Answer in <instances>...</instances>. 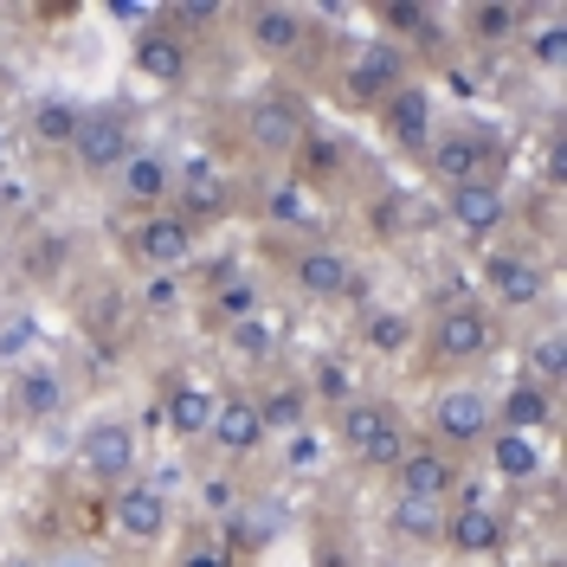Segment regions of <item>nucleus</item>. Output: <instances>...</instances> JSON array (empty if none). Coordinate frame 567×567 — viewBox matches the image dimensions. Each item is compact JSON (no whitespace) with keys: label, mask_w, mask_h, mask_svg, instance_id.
I'll use <instances>...</instances> for the list:
<instances>
[{"label":"nucleus","mask_w":567,"mask_h":567,"mask_svg":"<svg viewBox=\"0 0 567 567\" xmlns=\"http://www.w3.org/2000/svg\"><path fill=\"white\" fill-rule=\"evenodd\" d=\"M65 310H71V329L78 342L97 354H123L130 336H136V303H130V284H116L110 271H84V278L65 290Z\"/></svg>","instance_id":"obj_19"},{"label":"nucleus","mask_w":567,"mask_h":567,"mask_svg":"<svg viewBox=\"0 0 567 567\" xmlns=\"http://www.w3.org/2000/svg\"><path fill=\"white\" fill-rule=\"evenodd\" d=\"M168 567H239V561H233L207 529V535H194V542H175V548H168Z\"/></svg>","instance_id":"obj_45"},{"label":"nucleus","mask_w":567,"mask_h":567,"mask_svg":"<svg viewBox=\"0 0 567 567\" xmlns=\"http://www.w3.org/2000/svg\"><path fill=\"white\" fill-rule=\"evenodd\" d=\"M516 523H523L516 503L471 471L458 491L445 496V548L439 555H452V561H496L516 542Z\"/></svg>","instance_id":"obj_11"},{"label":"nucleus","mask_w":567,"mask_h":567,"mask_svg":"<svg viewBox=\"0 0 567 567\" xmlns=\"http://www.w3.org/2000/svg\"><path fill=\"white\" fill-rule=\"evenodd\" d=\"M432 213H439V233L445 239H458L464 251H484V246L516 233V187L509 181L445 187V194H432Z\"/></svg>","instance_id":"obj_18"},{"label":"nucleus","mask_w":567,"mask_h":567,"mask_svg":"<svg viewBox=\"0 0 567 567\" xmlns=\"http://www.w3.org/2000/svg\"><path fill=\"white\" fill-rule=\"evenodd\" d=\"M246 388H251V400H258L265 425H271V439H290V432H303V425L317 420V413H310V393H303V374H297L290 361L265 368V374L246 381Z\"/></svg>","instance_id":"obj_39"},{"label":"nucleus","mask_w":567,"mask_h":567,"mask_svg":"<svg viewBox=\"0 0 567 567\" xmlns=\"http://www.w3.org/2000/svg\"><path fill=\"white\" fill-rule=\"evenodd\" d=\"M516 374H523L529 388L561 400V388H567V329H561L555 310H542V317L523 322V336H516Z\"/></svg>","instance_id":"obj_36"},{"label":"nucleus","mask_w":567,"mask_h":567,"mask_svg":"<svg viewBox=\"0 0 567 567\" xmlns=\"http://www.w3.org/2000/svg\"><path fill=\"white\" fill-rule=\"evenodd\" d=\"M509 342V322L477 303V290H452V297H432L420 317V349H413V368L425 381H484L496 354Z\"/></svg>","instance_id":"obj_1"},{"label":"nucleus","mask_w":567,"mask_h":567,"mask_svg":"<svg viewBox=\"0 0 567 567\" xmlns=\"http://www.w3.org/2000/svg\"><path fill=\"white\" fill-rule=\"evenodd\" d=\"M317 78H322V91H329L342 110L368 116L388 91H400V84L420 78V71H413V59H406L400 45H388L381 33H368V39H329Z\"/></svg>","instance_id":"obj_10"},{"label":"nucleus","mask_w":567,"mask_h":567,"mask_svg":"<svg viewBox=\"0 0 567 567\" xmlns=\"http://www.w3.org/2000/svg\"><path fill=\"white\" fill-rule=\"evenodd\" d=\"M104 535L97 542L104 555H123V561H162L181 535V503L175 484L162 471H136L123 491L104 496Z\"/></svg>","instance_id":"obj_6"},{"label":"nucleus","mask_w":567,"mask_h":567,"mask_svg":"<svg viewBox=\"0 0 567 567\" xmlns=\"http://www.w3.org/2000/svg\"><path fill=\"white\" fill-rule=\"evenodd\" d=\"M0 471H7V425H0Z\"/></svg>","instance_id":"obj_50"},{"label":"nucleus","mask_w":567,"mask_h":567,"mask_svg":"<svg viewBox=\"0 0 567 567\" xmlns=\"http://www.w3.org/2000/svg\"><path fill=\"white\" fill-rule=\"evenodd\" d=\"M374 116V136H381V148L388 155H400V162H420L425 142H432V130H439V97H432V84L425 78H406L400 91H388L381 104L368 110Z\"/></svg>","instance_id":"obj_29"},{"label":"nucleus","mask_w":567,"mask_h":567,"mask_svg":"<svg viewBox=\"0 0 567 567\" xmlns=\"http://www.w3.org/2000/svg\"><path fill=\"white\" fill-rule=\"evenodd\" d=\"M200 445L213 452L219 471H246V464H258L278 445L246 381H219V400H213V420H207V439H200Z\"/></svg>","instance_id":"obj_23"},{"label":"nucleus","mask_w":567,"mask_h":567,"mask_svg":"<svg viewBox=\"0 0 567 567\" xmlns=\"http://www.w3.org/2000/svg\"><path fill=\"white\" fill-rule=\"evenodd\" d=\"M142 471V425L130 413H97L84 420V432L71 439V484L104 503L110 491H123L130 477Z\"/></svg>","instance_id":"obj_14"},{"label":"nucleus","mask_w":567,"mask_h":567,"mask_svg":"<svg viewBox=\"0 0 567 567\" xmlns=\"http://www.w3.org/2000/svg\"><path fill=\"white\" fill-rule=\"evenodd\" d=\"M78 123H84V104L78 97H59V91H45L33 104L13 116V136H27L39 155H65L71 136H78Z\"/></svg>","instance_id":"obj_40"},{"label":"nucleus","mask_w":567,"mask_h":567,"mask_svg":"<svg viewBox=\"0 0 567 567\" xmlns=\"http://www.w3.org/2000/svg\"><path fill=\"white\" fill-rule=\"evenodd\" d=\"M7 265H13V278L27 284V290H71V284L91 271V258H84V233L65 226V219H13V233H7Z\"/></svg>","instance_id":"obj_12"},{"label":"nucleus","mask_w":567,"mask_h":567,"mask_svg":"<svg viewBox=\"0 0 567 567\" xmlns=\"http://www.w3.org/2000/svg\"><path fill=\"white\" fill-rule=\"evenodd\" d=\"M342 349L354 361H388V368H413L420 349V310L413 303H393V297H368L349 317V342Z\"/></svg>","instance_id":"obj_28"},{"label":"nucleus","mask_w":567,"mask_h":567,"mask_svg":"<svg viewBox=\"0 0 567 567\" xmlns=\"http://www.w3.org/2000/svg\"><path fill=\"white\" fill-rule=\"evenodd\" d=\"M496 425H503V432H535V439H548V432L561 425V400L529 388L523 374H509V381L496 388Z\"/></svg>","instance_id":"obj_41"},{"label":"nucleus","mask_w":567,"mask_h":567,"mask_svg":"<svg viewBox=\"0 0 567 567\" xmlns=\"http://www.w3.org/2000/svg\"><path fill=\"white\" fill-rule=\"evenodd\" d=\"M284 175L297 181L310 200H322V207H354V200L381 181V168H368V155H361V142H354L349 130L310 116V130H303L297 148H290Z\"/></svg>","instance_id":"obj_9"},{"label":"nucleus","mask_w":567,"mask_h":567,"mask_svg":"<svg viewBox=\"0 0 567 567\" xmlns=\"http://www.w3.org/2000/svg\"><path fill=\"white\" fill-rule=\"evenodd\" d=\"M354 226H361V239L381 251H413L420 239L439 233V213H432V194L413 187V181H374L361 200H354Z\"/></svg>","instance_id":"obj_15"},{"label":"nucleus","mask_w":567,"mask_h":567,"mask_svg":"<svg viewBox=\"0 0 567 567\" xmlns=\"http://www.w3.org/2000/svg\"><path fill=\"white\" fill-rule=\"evenodd\" d=\"M464 477H471V464H458L452 452H439L432 439H413L381 484H388V496H439V503H445Z\"/></svg>","instance_id":"obj_35"},{"label":"nucleus","mask_w":567,"mask_h":567,"mask_svg":"<svg viewBox=\"0 0 567 567\" xmlns=\"http://www.w3.org/2000/svg\"><path fill=\"white\" fill-rule=\"evenodd\" d=\"M33 567H110V555L97 542H52Z\"/></svg>","instance_id":"obj_46"},{"label":"nucleus","mask_w":567,"mask_h":567,"mask_svg":"<svg viewBox=\"0 0 567 567\" xmlns=\"http://www.w3.org/2000/svg\"><path fill=\"white\" fill-rule=\"evenodd\" d=\"M33 354H45V342H39V317L33 310H7V317H0V361L20 368V361H33Z\"/></svg>","instance_id":"obj_44"},{"label":"nucleus","mask_w":567,"mask_h":567,"mask_svg":"<svg viewBox=\"0 0 567 567\" xmlns=\"http://www.w3.org/2000/svg\"><path fill=\"white\" fill-rule=\"evenodd\" d=\"M13 116H7V110H0V175H7V162H13Z\"/></svg>","instance_id":"obj_48"},{"label":"nucleus","mask_w":567,"mask_h":567,"mask_svg":"<svg viewBox=\"0 0 567 567\" xmlns=\"http://www.w3.org/2000/svg\"><path fill=\"white\" fill-rule=\"evenodd\" d=\"M168 207L207 239L219 226H239L246 219V175H233V168H219L207 155H194V162H175V200Z\"/></svg>","instance_id":"obj_22"},{"label":"nucleus","mask_w":567,"mask_h":567,"mask_svg":"<svg viewBox=\"0 0 567 567\" xmlns=\"http://www.w3.org/2000/svg\"><path fill=\"white\" fill-rule=\"evenodd\" d=\"M116 251H123V265H130L136 278H155V271H194L200 233H194L175 207L136 213V219H116Z\"/></svg>","instance_id":"obj_21"},{"label":"nucleus","mask_w":567,"mask_h":567,"mask_svg":"<svg viewBox=\"0 0 567 567\" xmlns=\"http://www.w3.org/2000/svg\"><path fill=\"white\" fill-rule=\"evenodd\" d=\"M297 374H303V393H310V413H317V420L342 413L354 393H368V368H361L349 349H317Z\"/></svg>","instance_id":"obj_38"},{"label":"nucleus","mask_w":567,"mask_h":567,"mask_svg":"<svg viewBox=\"0 0 567 567\" xmlns=\"http://www.w3.org/2000/svg\"><path fill=\"white\" fill-rule=\"evenodd\" d=\"M130 71H136L148 91H162V97H181L194 78H200V45L187 33H175L168 20H162V7H148V20H142L136 33H130Z\"/></svg>","instance_id":"obj_26"},{"label":"nucleus","mask_w":567,"mask_h":567,"mask_svg":"<svg viewBox=\"0 0 567 567\" xmlns=\"http://www.w3.org/2000/svg\"><path fill=\"white\" fill-rule=\"evenodd\" d=\"M413 439H420V425L406 420V406H400L393 393H381V388L354 393L342 413L322 420V445L349 464L354 477H374V484L400 464V452H406Z\"/></svg>","instance_id":"obj_3"},{"label":"nucleus","mask_w":567,"mask_h":567,"mask_svg":"<svg viewBox=\"0 0 567 567\" xmlns=\"http://www.w3.org/2000/svg\"><path fill=\"white\" fill-rule=\"evenodd\" d=\"M246 226H258L265 246L317 239V233H329V207L310 200L284 168H246Z\"/></svg>","instance_id":"obj_17"},{"label":"nucleus","mask_w":567,"mask_h":567,"mask_svg":"<svg viewBox=\"0 0 567 567\" xmlns=\"http://www.w3.org/2000/svg\"><path fill=\"white\" fill-rule=\"evenodd\" d=\"M529 33V7L523 0H464L452 7V39H458V52H516Z\"/></svg>","instance_id":"obj_32"},{"label":"nucleus","mask_w":567,"mask_h":567,"mask_svg":"<svg viewBox=\"0 0 567 567\" xmlns=\"http://www.w3.org/2000/svg\"><path fill=\"white\" fill-rule=\"evenodd\" d=\"M219 354L239 368L233 381H258L265 368H278V361H290V349H284V322L271 317V310H258V317H246V322H226L219 336Z\"/></svg>","instance_id":"obj_37"},{"label":"nucleus","mask_w":567,"mask_h":567,"mask_svg":"<svg viewBox=\"0 0 567 567\" xmlns=\"http://www.w3.org/2000/svg\"><path fill=\"white\" fill-rule=\"evenodd\" d=\"M130 303H136V322H175L194 317V290H187V271H155V278L130 284Z\"/></svg>","instance_id":"obj_42"},{"label":"nucleus","mask_w":567,"mask_h":567,"mask_svg":"<svg viewBox=\"0 0 567 567\" xmlns=\"http://www.w3.org/2000/svg\"><path fill=\"white\" fill-rule=\"evenodd\" d=\"M477 464L503 484L509 503H523L529 491H542V484L555 477V464H548V439H535V432H503V425L491 432V445L477 452Z\"/></svg>","instance_id":"obj_31"},{"label":"nucleus","mask_w":567,"mask_h":567,"mask_svg":"<svg viewBox=\"0 0 567 567\" xmlns=\"http://www.w3.org/2000/svg\"><path fill=\"white\" fill-rule=\"evenodd\" d=\"M265 271L310 310H336V317H354L368 297H374V271L368 258L342 239V233H317V239H284V246H265Z\"/></svg>","instance_id":"obj_2"},{"label":"nucleus","mask_w":567,"mask_h":567,"mask_svg":"<svg viewBox=\"0 0 567 567\" xmlns=\"http://www.w3.org/2000/svg\"><path fill=\"white\" fill-rule=\"evenodd\" d=\"M368 20L381 27L388 45H400V52L413 59V71L445 65V59L458 52V39H452V7H432V0H374Z\"/></svg>","instance_id":"obj_27"},{"label":"nucleus","mask_w":567,"mask_h":567,"mask_svg":"<svg viewBox=\"0 0 567 567\" xmlns=\"http://www.w3.org/2000/svg\"><path fill=\"white\" fill-rule=\"evenodd\" d=\"M187 290H194V317L207 322L213 336L226 322H246L265 310V271L239 258V251H213V258H194L187 271Z\"/></svg>","instance_id":"obj_16"},{"label":"nucleus","mask_w":567,"mask_h":567,"mask_svg":"<svg viewBox=\"0 0 567 567\" xmlns=\"http://www.w3.org/2000/svg\"><path fill=\"white\" fill-rule=\"evenodd\" d=\"M491 432H496V388H484V381H439L432 388L420 439H432L439 452H452L458 464L477 471V452L491 445Z\"/></svg>","instance_id":"obj_13"},{"label":"nucleus","mask_w":567,"mask_h":567,"mask_svg":"<svg viewBox=\"0 0 567 567\" xmlns=\"http://www.w3.org/2000/svg\"><path fill=\"white\" fill-rule=\"evenodd\" d=\"M509 168H516L509 130L491 123V116L458 110V116H439V130L425 142V155H420L425 181L420 187L425 194H445V187H471V181H509Z\"/></svg>","instance_id":"obj_4"},{"label":"nucleus","mask_w":567,"mask_h":567,"mask_svg":"<svg viewBox=\"0 0 567 567\" xmlns=\"http://www.w3.org/2000/svg\"><path fill=\"white\" fill-rule=\"evenodd\" d=\"M239 496H246V491H239V471H219V477H207V484H200V509L219 523V516H226Z\"/></svg>","instance_id":"obj_47"},{"label":"nucleus","mask_w":567,"mask_h":567,"mask_svg":"<svg viewBox=\"0 0 567 567\" xmlns=\"http://www.w3.org/2000/svg\"><path fill=\"white\" fill-rule=\"evenodd\" d=\"M162 20H168L175 33H187L200 52H207L213 33H233V7H226V0H162Z\"/></svg>","instance_id":"obj_43"},{"label":"nucleus","mask_w":567,"mask_h":567,"mask_svg":"<svg viewBox=\"0 0 567 567\" xmlns=\"http://www.w3.org/2000/svg\"><path fill=\"white\" fill-rule=\"evenodd\" d=\"M13 219H20V207H13V187L0 181V233H13Z\"/></svg>","instance_id":"obj_49"},{"label":"nucleus","mask_w":567,"mask_h":567,"mask_svg":"<svg viewBox=\"0 0 567 567\" xmlns=\"http://www.w3.org/2000/svg\"><path fill=\"white\" fill-rule=\"evenodd\" d=\"M233 39L246 45L258 65L271 71H322V52H329V27H322L317 7H297V0H246L233 7Z\"/></svg>","instance_id":"obj_8"},{"label":"nucleus","mask_w":567,"mask_h":567,"mask_svg":"<svg viewBox=\"0 0 567 567\" xmlns=\"http://www.w3.org/2000/svg\"><path fill=\"white\" fill-rule=\"evenodd\" d=\"M142 142V123L130 104H84V123L65 148V168L84 187H110V175L130 162V148Z\"/></svg>","instance_id":"obj_20"},{"label":"nucleus","mask_w":567,"mask_h":567,"mask_svg":"<svg viewBox=\"0 0 567 567\" xmlns=\"http://www.w3.org/2000/svg\"><path fill=\"white\" fill-rule=\"evenodd\" d=\"M278 535H284V509L271 503L265 491H246L219 523H213V542L233 555L239 567H251V561H265L271 548H278Z\"/></svg>","instance_id":"obj_33"},{"label":"nucleus","mask_w":567,"mask_h":567,"mask_svg":"<svg viewBox=\"0 0 567 567\" xmlns=\"http://www.w3.org/2000/svg\"><path fill=\"white\" fill-rule=\"evenodd\" d=\"M310 97L290 78H265L258 91H246L239 104L226 110V142L246 155V168H284L290 148L310 130Z\"/></svg>","instance_id":"obj_7"},{"label":"nucleus","mask_w":567,"mask_h":567,"mask_svg":"<svg viewBox=\"0 0 567 567\" xmlns=\"http://www.w3.org/2000/svg\"><path fill=\"white\" fill-rule=\"evenodd\" d=\"M471 290H477V303L496 310L503 322H529V317H542V310H555V258L509 233V239H496V246L471 251Z\"/></svg>","instance_id":"obj_5"},{"label":"nucleus","mask_w":567,"mask_h":567,"mask_svg":"<svg viewBox=\"0 0 567 567\" xmlns=\"http://www.w3.org/2000/svg\"><path fill=\"white\" fill-rule=\"evenodd\" d=\"M7 420L13 425H52L71 413V400H78V374H71L65 354H33V361H20V368H7Z\"/></svg>","instance_id":"obj_24"},{"label":"nucleus","mask_w":567,"mask_h":567,"mask_svg":"<svg viewBox=\"0 0 567 567\" xmlns=\"http://www.w3.org/2000/svg\"><path fill=\"white\" fill-rule=\"evenodd\" d=\"M381 542L400 561H420L445 548V503L439 496H388L381 503Z\"/></svg>","instance_id":"obj_34"},{"label":"nucleus","mask_w":567,"mask_h":567,"mask_svg":"<svg viewBox=\"0 0 567 567\" xmlns=\"http://www.w3.org/2000/svg\"><path fill=\"white\" fill-rule=\"evenodd\" d=\"M213 400H219V381L200 374L194 361H168V368H155V420H162V432L175 439L181 452H200L207 420H213Z\"/></svg>","instance_id":"obj_25"},{"label":"nucleus","mask_w":567,"mask_h":567,"mask_svg":"<svg viewBox=\"0 0 567 567\" xmlns=\"http://www.w3.org/2000/svg\"><path fill=\"white\" fill-rule=\"evenodd\" d=\"M175 200V155L162 142H136L130 162L110 175V207L116 219H136V213H162Z\"/></svg>","instance_id":"obj_30"}]
</instances>
